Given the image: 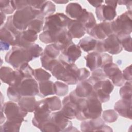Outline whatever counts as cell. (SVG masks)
Masks as SVG:
<instances>
[{
	"instance_id": "6da1fadb",
	"label": "cell",
	"mask_w": 132,
	"mask_h": 132,
	"mask_svg": "<svg viewBox=\"0 0 132 132\" xmlns=\"http://www.w3.org/2000/svg\"><path fill=\"white\" fill-rule=\"evenodd\" d=\"M48 70L56 79L67 85L78 82L79 69L74 63H68L59 58L55 59L50 63Z\"/></svg>"
},
{
	"instance_id": "7a4b0ae2",
	"label": "cell",
	"mask_w": 132,
	"mask_h": 132,
	"mask_svg": "<svg viewBox=\"0 0 132 132\" xmlns=\"http://www.w3.org/2000/svg\"><path fill=\"white\" fill-rule=\"evenodd\" d=\"M71 20L62 13H56L45 18L43 31L45 32L51 43H54L57 36L64 29H67Z\"/></svg>"
},
{
	"instance_id": "3957f363",
	"label": "cell",
	"mask_w": 132,
	"mask_h": 132,
	"mask_svg": "<svg viewBox=\"0 0 132 132\" xmlns=\"http://www.w3.org/2000/svg\"><path fill=\"white\" fill-rule=\"evenodd\" d=\"M35 18L44 19L40 10L27 6L18 10L12 15L13 22L16 28L20 31L26 30L30 22Z\"/></svg>"
},
{
	"instance_id": "277c9868",
	"label": "cell",
	"mask_w": 132,
	"mask_h": 132,
	"mask_svg": "<svg viewBox=\"0 0 132 132\" xmlns=\"http://www.w3.org/2000/svg\"><path fill=\"white\" fill-rule=\"evenodd\" d=\"M5 59L7 63L11 65L15 70H17L23 63L28 62L34 59L27 49L12 46L7 53Z\"/></svg>"
},
{
	"instance_id": "5b68a950",
	"label": "cell",
	"mask_w": 132,
	"mask_h": 132,
	"mask_svg": "<svg viewBox=\"0 0 132 132\" xmlns=\"http://www.w3.org/2000/svg\"><path fill=\"white\" fill-rule=\"evenodd\" d=\"M111 22L113 34L130 35L132 31V11L128 10Z\"/></svg>"
},
{
	"instance_id": "8992f818",
	"label": "cell",
	"mask_w": 132,
	"mask_h": 132,
	"mask_svg": "<svg viewBox=\"0 0 132 132\" xmlns=\"http://www.w3.org/2000/svg\"><path fill=\"white\" fill-rule=\"evenodd\" d=\"M7 120L22 123L24 121V117L27 114V112L22 110L18 104L13 101L7 102L1 106Z\"/></svg>"
},
{
	"instance_id": "52a82bcc",
	"label": "cell",
	"mask_w": 132,
	"mask_h": 132,
	"mask_svg": "<svg viewBox=\"0 0 132 132\" xmlns=\"http://www.w3.org/2000/svg\"><path fill=\"white\" fill-rule=\"evenodd\" d=\"M1 80L9 86L18 87L25 78L23 74L18 70H13L8 67H2L0 70Z\"/></svg>"
},
{
	"instance_id": "ba28073f",
	"label": "cell",
	"mask_w": 132,
	"mask_h": 132,
	"mask_svg": "<svg viewBox=\"0 0 132 132\" xmlns=\"http://www.w3.org/2000/svg\"><path fill=\"white\" fill-rule=\"evenodd\" d=\"M51 114V111L44 99L37 101L32 120V125L38 128L41 123L50 120Z\"/></svg>"
},
{
	"instance_id": "9c48e42d",
	"label": "cell",
	"mask_w": 132,
	"mask_h": 132,
	"mask_svg": "<svg viewBox=\"0 0 132 132\" xmlns=\"http://www.w3.org/2000/svg\"><path fill=\"white\" fill-rule=\"evenodd\" d=\"M102 69L107 77L111 80L114 85L121 87L124 84V79L122 72L116 64L113 62L108 63L104 65Z\"/></svg>"
},
{
	"instance_id": "30bf717a",
	"label": "cell",
	"mask_w": 132,
	"mask_h": 132,
	"mask_svg": "<svg viewBox=\"0 0 132 132\" xmlns=\"http://www.w3.org/2000/svg\"><path fill=\"white\" fill-rule=\"evenodd\" d=\"M38 39V34L33 30L27 29L21 31L16 37L12 46L27 48Z\"/></svg>"
},
{
	"instance_id": "8fae6325",
	"label": "cell",
	"mask_w": 132,
	"mask_h": 132,
	"mask_svg": "<svg viewBox=\"0 0 132 132\" xmlns=\"http://www.w3.org/2000/svg\"><path fill=\"white\" fill-rule=\"evenodd\" d=\"M21 96H31L39 94V85L33 78H25L16 87Z\"/></svg>"
},
{
	"instance_id": "7c38bea8",
	"label": "cell",
	"mask_w": 132,
	"mask_h": 132,
	"mask_svg": "<svg viewBox=\"0 0 132 132\" xmlns=\"http://www.w3.org/2000/svg\"><path fill=\"white\" fill-rule=\"evenodd\" d=\"M87 34L96 40H103L113 34L111 22H103L100 24H96Z\"/></svg>"
},
{
	"instance_id": "4fadbf2b",
	"label": "cell",
	"mask_w": 132,
	"mask_h": 132,
	"mask_svg": "<svg viewBox=\"0 0 132 132\" xmlns=\"http://www.w3.org/2000/svg\"><path fill=\"white\" fill-rule=\"evenodd\" d=\"M50 120L57 126L60 131H78L72 125V123L60 111L51 113Z\"/></svg>"
},
{
	"instance_id": "5bb4252c",
	"label": "cell",
	"mask_w": 132,
	"mask_h": 132,
	"mask_svg": "<svg viewBox=\"0 0 132 132\" xmlns=\"http://www.w3.org/2000/svg\"><path fill=\"white\" fill-rule=\"evenodd\" d=\"M61 54L59 59H62L68 63H74L81 55V48L73 42L61 51Z\"/></svg>"
},
{
	"instance_id": "9a60e30c",
	"label": "cell",
	"mask_w": 132,
	"mask_h": 132,
	"mask_svg": "<svg viewBox=\"0 0 132 132\" xmlns=\"http://www.w3.org/2000/svg\"><path fill=\"white\" fill-rule=\"evenodd\" d=\"M105 52H107L112 55L119 54L123 50L121 44L114 34H111L103 40Z\"/></svg>"
},
{
	"instance_id": "2e32d148",
	"label": "cell",
	"mask_w": 132,
	"mask_h": 132,
	"mask_svg": "<svg viewBox=\"0 0 132 132\" xmlns=\"http://www.w3.org/2000/svg\"><path fill=\"white\" fill-rule=\"evenodd\" d=\"M95 14L100 21H112L117 15L116 8L109 5H102L95 9Z\"/></svg>"
},
{
	"instance_id": "e0dca14e",
	"label": "cell",
	"mask_w": 132,
	"mask_h": 132,
	"mask_svg": "<svg viewBox=\"0 0 132 132\" xmlns=\"http://www.w3.org/2000/svg\"><path fill=\"white\" fill-rule=\"evenodd\" d=\"M114 108L121 116L131 119V100L122 98L115 103Z\"/></svg>"
},
{
	"instance_id": "ac0fdd59",
	"label": "cell",
	"mask_w": 132,
	"mask_h": 132,
	"mask_svg": "<svg viewBox=\"0 0 132 132\" xmlns=\"http://www.w3.org/2000/svg\"><path fill=\"white\" fill-rule=\"evenodd\" d=\"M16 36L6 28L1 27L0 30L1 50L7 51L10 45H13Z\"/></svg>"
},
{
	"instance_id": "d6986e66",
	"label": "cell",
	"mask_w": 132,
	"mask_h": 132,
	"mask_svg": "<svg viewBox=\"0 0 132 132\" xmlns=\"http://www.w3.org/2000/svg\"><path fill=\"white\" fill-rule=\"evenodd\" d=\"M62 103V107L59 111L69 120L75 118L77 108L76 104L70 100L69 95L63 98Z\"/></svg>"
},
{
	"instance_id": "ffe728a7",
	"label": "cell",
	"mask_w": 132,
	"mask_h": 132,
	"mask_svg": "<svg viewBox=\"0 0 132 132\" xmlns=\"http://www.w3.org/2000/svg\"><path fill=\"white\" fill-rule=\"evenodd\" d=\"M105 124V121L100 117L84 120L80 124L82 131H98Z\"/></svg>"
},
{
	"instance_id": "44dd1931",
	"label": "cell",
	"mask_w": 132,
	"mask_h": 132,
	"mask_svg": "<svg viewBox=\"0 0 132 132\" xmlns=\"http://www.w3.org/2000/svg\"><path fill=\"white\" fill-rule=\"evenodd\" d=\"M67 30L73 38H80L82 37L86 33L85 27L82 24L77 20L71 19L68 25Z\"/></svg>"
},
{
	"instance_id": "7402d4cb",
	"label": "cell",
	"mask_w": 132,
	"mask_h": 132,
	"mask_svg": "<svg viewBox=\"0 0 132 132\" xmlns=\"http://www.w3.org/2000/svg\"><path fill=\"white\" fill-rule=\"evenodd\" d=\"M73 38L69 33L67 29L62 30L56 37L54 44L59 51H62L73 43Z\"/></svg>"
},
{
	"instance_id": "603a6c76",
	"label": "cell",
	"mask_w": 132,
	"mask_h": 132,
	"mask_svg": "<svg viewBox=\"0 0 132 132\" xmlns=\"http://www.w3.org/2000/svg\"><path fill=\"white\" fill-rule=\"evenodd\" d=\"M93 90V85L88 79L79 82L74 90L76 94L81 98H87L90 96Z\"/></svg>"
},
{
	"instance_id": "cb8c5ba5",
	"label": "cell",
	"mask_w": 132,
	"mask_h": 132,
	"mask_svg": "<svg viewBox=\"0 0 132 132\" xmlns=\"http://www.w3.org/2000/svg\"><path fill=\"white\" fill-rule=\"evenodd\" d=\"M80 22L86 29V32L88 33L96 24L94 15L91 12L87 11L85 8L81 15L77 19Z\"/></svg>"
},
{
	"instance_id": "d4e9b609",
	"label": "cell",
	"mask_w": 132,
	"mask_h": 132,
	"mask_svg": "<svg viewBox=\"0 0 132 132\" xmlns=\"http://www.w3.org/2000/svg\"><path fill=\"white\" fill-rule=\"evenodd\" d=\"M84 58L86 61V66L91 71L101 68L102 60L100 53L96 52H93L89 53Z\"/></svg>"
},
{
	"instance_id": "484cf974",
	"label": "cell",
	"mask_w": 132,
	"mask_h": 132,
	"mask_svg": "<svg viewBox=\"0 0 132 132\" xmlns=\"http://www.w3.org/2000/svg\"><path fill=\"white\" fill-rule=\"evenodd\" d=\"M37 101L34 96H22L18 102L19 107L27 112H34Z\"/></svg>"
},
{
	"instance_id": "4316f807",
	"label": "cell",
	"mask_w": 132,
	"mask_h": 132,
	"mask_svg": "<svg viewBox=\"0 0 132 132\" xmlns=\"http://www.w3.org/2000/svg\"><path fill=\"white\" fill-rule=\"evenodd\" d=\"M85 8L77 3H70L65 8V12L70 18L77 20L82 14Z\"/></svg>"
},
{
	"instance_id": "83f0119b",
	"label": "cell",
	"mask_w": 132,
	"mask_h": 132,
	"mask_svg": "<svg viewBox=\"0 0 132 132\" xmlns=\"http://www.w3.org/2000/svg\"><path fill=\"white\" fill-rule=\"evenodd\" d=\"M39 93L38 95L44 97L50 95L55 94L54 83L50 80H45L39 82Z\"/></svg>"
},
{
	"instance_id": "f1b7e54d",
	"label": "cell",
	"mask_w": 132,
	"mask_h": 132,
	"mask_svg": "<svg viewBox=\"0 0 132 132\" xmlns=\"http://www.w3.org/2000/svg\"><path fill=\"white\" fill-rule=\"evenodd\" d=\"M97 40L91 37H86L81 39L77 45L84 51L88 52L94 50L96 47Z\"/></svg>"
},
{
	"instance_id": "f546056e",
	"label": "cell",
	"mask_w": 132,
	"mask_h": 132,
	"mask_svg": "<svg viewBox=\"0 0 132 132\" xmlns=\"http://www.w3.org/2000/svg\"><path fill=\"white\" fill-rule=\"evenodd\" d=\"M93 90L100 89L106 93L110 94L114 89L113 84L108 79L100 81L93 86Z\"/></svg>"
},
{
	"instance_id": "4dcf8cb0",
	"label": "cell",
	"mask_w": 132,
	"mask_h": 132,
	"mask_svg": "<svg viewBox=\"0 0 132 132\" xmlns=\"http://www.w3.org/2000/svg\"><path fill=\"white\" fill-rule=\"evenodd\" d=\"M20 123L7 120L6 122L1 125L0 131H11L18 132L20 131V128L21 126Z\"/></svg>"
},
{
	"instance_id": "1f68e13d",
	"label": "cell",
	"mask_w": 132,
	"mask_h": 132,
	"mask_svg": "<svg viewBox=\"0 0 132 132\" xmlns=\"http://www.w3.org/2000/svg\"><path fill=\"white\" fill-rule=\"evenodd\" d=\"M47 104L48 107L51 111L60 110L62 107V103L60 99L56 96L48 97L44 99Z\"/></svg>"
},
{
	"instance_id": "d6a6232c",
	"label": "cell",
	"mask_w": 132,
	"mask_h": 132,
	"mask_svg": "<svg viewBox=\"0 0 132 132\" xmlns=\"http://www.w3.org/2000/svg\"><path fill=\"white\" fill-rule=\"evenodd\" d=\"M91 76L88 79L93 86L96 82L107 79V76L105 75L103 70L102 68H97L92 71Z\"/></svg>"
},
{
	"instance_id": "836d02e7",
	"label": "cell",
	"mask_w": 132,
	"mask_h": 132,
	"mask_svg": "<svg viewBox=\"0 0 132 132\" xmlns=\"http://www.w3.org/2000/svg\"><path fill=\"white\" fill-rule=\"evenodd\" d=\"M41 15L44 18L53 15L56 11V6L51 1H46L40 9Z\"/></svg>"
},
{
	"instance_id": "e575fe53",
	"label": "cell",
	"mask_w": 132,
	"mask_h": 132,
	"mask_svg": "<svg viewBox=\"0 0 132 132\" xmlns=\"http://www.w3.org/2000/svg\"><path fill=\"white\" fill-rule=\"evenodd\" d=\"M124 84L119 90L120 96L122 99L131 100V81H127Z\"/></svg>"
},
{
	"instance_id": "d590c367",
	"label": "cell",
	"mask_w": 132,
	"mask_h": 132,
	"mask_svg": "<svg viewBox=\"0 0 132 132\" xmlns=\"http://www.w3.org/2000/svg\"><path fill=\"white\" fill-rule=\"evenodd\" d=\"M121 45L126 51L131 52V37L130 35L120 34L117 35Z\"/></svg>"
},
{
	"instance_id": "8d00e7d4",
	"label": "cell",
	"mask_w": 132,
	"mask_h": 132,
	"mask_svg": "<svg viewBox=\"0 0 132 132\" xmlns=\"http://www.w3.org/2000/svg\"><path fill=\"white\" fill-rule=\"evenodd\" d=\"M33 76L36 80L40 82L48 80L50 79L51 75L45 70L41 68H38L34 70Z\"/></svg>"
},
{
	"instance_id": "74e56055",
	"label": "cell",
	"mask_w": 132,
	"mask_h": 132,
	"mask_svg": "<svg viewBox=\"0 0 132 132\" xmlns=\"http://www.w3.org/2000/svg\"><path fill=\"white\" fill-rule=\"evenodd\" d=\"M43 132H59L60 129L51 120L41 123L38 127Z\"/></svg>"
},
{
	"instance_id": "f35d334b",
	"label": "cell",
	"mask_w": 132,
	"mask_h": 132,
	"mask_svg": "<svg viewBox=\"0 0 132 132\" xmlns=\"http://www.w3.org/2000/svg\"><path fill=\"white\" fill-rule=\"evenodd\" d=\"M55 94L59 96H63L67 94L69 88L67 84L56 81L54 82Z\"/></svg>"
},
{
	"instance_id": "ab89813d",
	"label": "cell",
	"mask_w": 132,
	"mask_h": 132,
	"mask_svg": "<svg viewBox=\"0 0 132 132\" xmlns=\"http://www.w3.org/2000/svg\"><path fill=\"white\" fill-rule=\"evenodd\" d=\"M43 19L41 18H35L29 24L27 29L31 30L36 33H39L43 28Z\"/></svg>"
},
{
	"instance_id": "60d3db41",
	"label": "cell",
	"mask_w": 132,
	"mask_h": 132,
	"mask_svg": "<svg viewBox=\"0 0 132 132\" xmlns=\"http://www.w3.org/2000/svg\"><path fill=\"white\" fill-rule=\"evenodd\" d=\"M102 118L106 122L113 123L116 122L118 118V114L113 109L106 110L103 112Z\"/></svg>"
},
{
	"instance_id": "b9f144b4",
	"label": "cell",
	"mask_w": 132,
	"mask_h": 132,
	"mask_svg": "<svg viewBox=\"0 0 132 132\" xmlns=\"http://www.w3.org/2000/svg\"><path fill=\"white\" fill-rule=\"evenodd\" d=\"M0 10L5 14H12L15 10L12 5L11 1L1 0Z\"/></svg>"
},
{
	"instance_id": "7bdbcfd3",
	"label": "cell",
	"mask_w": 132,
	"mask_h": 132,
	"mask_svg": "<svg viewBox=\"0 0 132 132\" xmlns=\"http://www.w3.org/2000/svg\"><path fill=\"white\" fill-rule=\"evenodd\" d=\"M7 95L10 101L14 102H18L22 97L18 90L17 87L14 86H9L8 88Z\"/></svg>"
},
{
	"instance_id": "ee69618b",
	"label": "cell",
	"mask_w": 132,
	"mask_h": 132,
	"mask_svg": "<svg viewBox=\"0 0 132 132\" xmlns=\"http://www.w3.org/2000/svg\"><path fill=\"white\" fill-rule=\"evenodd\" d=\"M43 52L53 59H56L60 53V51L54 43L47 45Z\"/></svg>"
},
{
	"instance_id": "f6af8a7d",
	"label": "cell",
	"mask_w": 132,
	"mask_h": 132,
	"mask_svg": "<svg viewBox=\"0 0 132 132\" xmlns=\"http://www.w3.org/2000/svg\"><path fill=\"white\" fill-rule=\"evenodd\" d=\"M91 94L96 97L102 103L108 102L110 99V94L106 93L100 89L93 90Z\"/></svg>"
},
{
	"instance_id": "bcb514c9",
	"label": "cell",
	"mask_w": 132,
	"mask_h": 132,
	"mask_svg": "<svg viewBox=\"0 0 132 132\" xmlns=\"http://www.w3.org/2000/svg\"><path fill=\"white\" fill-rule=\"evenodd\" d=\"M33 59L38 58L41 55L43 52V49L39 46V44L35 43H32L27 48Z\"/></svg>"
},
{
	"instance_id": "7dc6e473",
	"label": "cell",
	"mask_w": 132,
	"mask_h": 132,
	"mask_svg": "<svg viewBox=\"0 0 132 132\" xmlns=\"http://www.w3.org/2000/svg\"><path fill=\"white\" fill-rule=\"evenodd\" d=\"M24 76L25 78H32L34 70L28 64V62H26L22 64L18 69Z\"/></svg>"
},
{
	"instance_id": "c3c4849f",
	"label": "cell",
	"mask_w": 132,
	"mask_h": 132,
	"mask_svg": "<svg viewBox=\"0 0 132 132\" xmlns=\"http://www.w3.org/2000/svg\"><path fill=\"white\" fill-rule=\"evenodd\" d=\"M4 27L11 31L13 34L16 36L18 34H19L21 31H20L16 27L14 26L13 22V19L12 16L10 15L7 18V21L4 25Z\"/></svg>"
},
{
	"instance_id": "681fc988",
	"label": "cell",
	"mask_w": 132,
	"mask_h": 132,
	"mask_svg": "<svg viewBox=\"0 0 132 132\" xmlns=\"http://www.w3.org/2000/svg\"><path fill=\"white\" fill-rule=\"evenodd\" d=\"M40 56H41L40 60H41L42 67L44 69H45L46 70H48L50 64L54 59L51 58L47 55H46L43 52H42Z\"/></svg>"
},
{
	"instance_id": "f907efd6",
	"label": "cell",
	"mask_w": 132,
	"mask_h": 132,
	"mask_svg": "<svg viewBox=\"0 0 132 132\" xmlns=\"http://www.w3.org/2000/svg\"><path fill=\"white\" fill-rule=\"evenodd\" d=\"M12 5L15 10H20L25 7L29 6L28 1L21 0V1H11Z\"/></svg>"
},
{
	"instance_id": "816d5d0a",
	"label": "cell",
	"mask_w": 132,
	"mask_h": 132,
	"mask_svg": "<svg viewBox=\"0 0 132 132\" xmlns=\"http://www.w3.org/2000/svg\"><path fill=\"white\" fill-rule=\"evenodd\" d=\"M90 75V72L86 68H80L78 76V82L86 80L89 77Z\"/></svg>"
},
{
	"instance_id": "f5cc1de1",
	"label": "cell",
	"mask_w": 132,
	"mask_h": 132,
	"mask_svg": "<svg viewBox=\"0 0 132 132\" xmlns=\"http://www.w3.org/2000/svg\"><path fill=\"white\" fill-rule=\"evenodd\" d=\"M101 60H102V64L101 68H103V67L106 64L112 62L113 59L112 56L106 54V53H102L101 54Z\"/></svg>"
},
{
	"instance_id": "db71d44e",
	"label": "cell",
	"mask_w": 132,
	"mask_h": 132,
	"mask_svg": "<svg viewBox=\"0 0 132 132\" xmlns=\"http://www.w3.org/2000/svg\"><path fill=\"white\" fill-rule=\"evenodd\" d=\"M46 1H37V0H29L28 4L29 6L36 9L40 10Z\"/></svg>"
},
{
	"instance_id": "11a10c76",
	"label": "cell",
	"mask_w": 132,
	"mask_h": 132,
	"mask_svg": "<svg viewBox=\"0 0 132 132\" xmlns=\"http://www.w3.org/2000/svg\"><path fill=\"white\" fill-rule=\"evenodd\" d=\"M123 76L124 80L127 81H131L132 79L131 75V65L126 67L123 71Z\"/></svg>"
},
{
	"instance_id": "9f6ffc18",
	"label": "cell",
	"mask_w": 132,
	"mask_h": 132,
	"mask_svg": "<svg viewBox=\"0 0 132 132\" xmlns=\"http://www.w3.org/2000/svg\"><path fill=\"white\" fill-rule=\"evenodd\" d=\"M131 3H132V2L131 1H128L121 0V1H117V4H119L120 5H125L128 10H131Z\"/></svg>"
},
{
	"instance_id": "6f0895ef",
	"label": "cell",
	"mask_w": 132,
	"mask_h": 132,
	"mask_svg": "<svg viewBox=\"0 0 132 132\" xmlns=\"http://www.w3.org/2000/svg\"><path fill=\"white\" fill-rule=\"evenodd\" d=\"M88 2L89 3V4L92 5L93 7H95V8H97L98 7H100V6H101L102 5V3L104 2V1H88Z\"/></svg>"
},
{
	"instance_id": "680465c9",
	"label": "cell",
	"mask_w": 132,
	"mask_h": 132,
	"mask_svg": "<svg viewBox=\"0 0 132 132\" xmlns=\"http://www.w3.org/2000/svg\"><path fill=\"white\" fill-rule=\"evenodd\" d=\"M117 1H105V3H106V4L109 5L116 8L117 5Z\"/></svg>"
},
{
	"instance_id": "91938a15",
	"label": "cell",
	"mask_w": 132,
	"mask_h": 132,
	"mask_svg": "<svg viewBox=\"0 0 132 132\" xmlns=\"http://www.w3.org/2000/svg\"><path fill=\"white\" fill-rule=\"evenodd\" d=\"M100 131H112V129L110 127L104 124L100 129Z\"/></svg>"
},
{
	"instance_id": "94428289",
	"label": "cell",
	"mask_w": 132,
	"mask_h": 132,
	"mask_svg": "<svg viewBox=\"0 0 132 132\" xmlns=\"http://www.w3.org/2000/svg\"><path fill=\"white\" fill-rule=\"evenodd\" d=\"M5 20H6V14L4 13H3V12L1 11V27H2V26L3 25V24H4Z\"/></svg>"
},
{
	"instance_id": "6125c7cd",
	"label": "cell",
	"mask_w": 132,
	"mask_h": 132,
	"mask_svg": "<svg viewBox=\"0 0 132 132\" xmlns=\"http://www.w3.org/2000/svg\"><path fill=\"white\" fill-rule=\"evenodd\" d=\"M1 124H2L5 121L6 118L4 116V113L3 112V110H1Z\"/></svg>"
},
{
	"instance_id": "be15d7a7",
	"label": "cell",
	"mask_w": 132,
	"mask_h": 132,
	"mask_svg": "<svg viewBox=\"0 0 132 132\" xmlns=\"http://www.w3.org/2000/svg\"><path fill=\"white\" fill-rule=\"evenodd\" d=\"M54 3L59 4H65L69 2V1H54Z\"/></svg>"
}]
</instances>
